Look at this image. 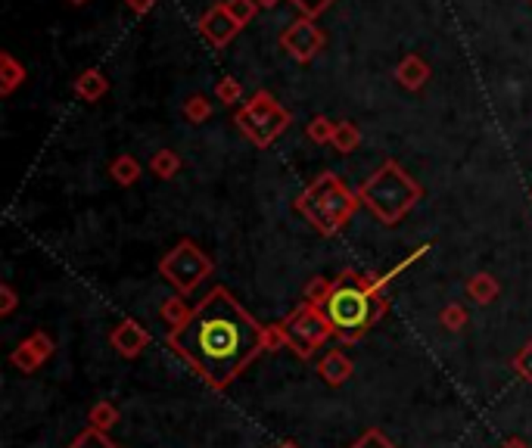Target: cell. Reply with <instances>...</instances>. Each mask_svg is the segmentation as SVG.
Returning a JSON list of instances; mask_svg holds the SVG:
<instances>
[{
    "label": "cell",
    "instance_id": "29",
    "mask_svg": "<svg viewBox=\"0 0 532 448\" xmlns=\"http://www.w3.org/2000/svg\"><path fill=\"white\" fill-rule=\"evenodd\" d=\"M215 97H218L222 103H237V100L243 97V84L237 82L234 75H224L222 82L215 84Z\"/></svg>",
    "mask_w": 532,
    "mask_h": 448
},
{
    "label": "cell",
    "instance_id": "6",
    "mask_svg": "<svg viewBox=\"0 0 532 448\" xmlns=\"http://www.w3.org/2000/svg\"><path fill=\"white\" fill-rule=\"evenodd\" d=\"M212 268H215L212 259L193 240H181L175 249H168V253L159 259V274H162V280H168L181 296L197 290L212 274Z\"/></svg>",
    "mask_w": 532,
    "mask_h": 448
},
{
    "label": "cell",
    "instance_id": "25",
    "mask_svg": "<svg viewBox=\"0 0 532 448\" xmlns=\"http://www.w3.org/2000/svg\"><path fill=\"white\" fill-rule=\"evenodd\" d=\"M511 367L523 383H532V340L520 346V352L511 358Z\"/></svg>",
    "mask_w": 532,
    "mask_h": 448
},
{
    "label": "cell",
    "instance_id": "7",
    "mask_svg": "<svg viewBox=\"0 0 532 448\" xmlns=\"http://www.w3.org/2000/svg\"><path fill=\"white\" fill-rule=\"evenodd\" d=\"M280 327H284L286 340H290V349L302 361H309L311 355H315L317 349L333 336V330H330L324 311L317 309V305H309V303H302L296 311H290V315L280 321Z\"/></svg>",
    "mask_w": 532,
    "mask_h": 448
},
{
    "label": "cell",
    "instance_id": "10",
    "mask_svg": "<svg viewBox=\"0 0 532 448\" xmlns=\"http://www.w3.org/2000/svg\"><path fill=\"white\" fill-rule=\"evenodd\" d=\"M200 32L212 41V47H228L231 41L237 38L240 26H237V20L228 13V7H224V4H215V7L206 10V16L200 20Z\"/></svg>",
    "mask_w": 532,
    "mask_h": 448
},
{
    "label": "cell",
    "instance_id": "15",
    "mask_svg": "<svg viewBox=\"0 0 532 448\" xmlns=\"http://www.w3.org/2000/svg\"><path fill=\"white\" fill-rule=\"evenodd\" d=\"M464 290H467V296L473 299L476 305H492L495 299H498V293H501V284L489 271H480V274H473V278L467 280V287H464Z\"/></svg>",
    "mask_w": 532,
    "mask_h": 448
},
{
    "label": "cell",
    "instance_id": "22",
    "mask_svg": "<svg viewBox=\"0 0 532 448\" xmlns=\"http://www.w3.org/2000/svg\"><path fill=\"white\" fill-rule=\"evenodd\" d=\"M66 448H119V445H115V442L109 439L106 433H100V429L88 427L84 433H78Z\"/></svg>",
    "mask_w": 532,
    "mask_h": 448
},
{
    "label": "cell",
    "instance_id": "28",
    "mask_svg": "<svg viewBox=\"0 0 532 448\" xmlns=\"http://www.w3.org/2000/svg\"><path fill=\"white\" fill-rule=\"evenodd\" d=\"M330 290H333V280L311 278V280H309V287H305V303H309V305H321L324 299L330 296Z\"/></svg>",
    "mask_w": 532,
    "mask_h": 448
},
{
    "label": "cell",
    "instance_id": "19",
    "mask_svg": "<svg viewBox=\"0 0 532 448\" xmlns=\"http://www.w3.org/2000/svg\"><path fill=\"white\" fill-rule=\"evenodd\" d=\"M109 175H113V181L119 184V187H131V184H137L140 177V162L134 156H115L113 165H109Z\"/></svg>",
    "mask_w": 532,
    "mask_h": 448
},
{
    "label": "cell",
    "instance_id": "24",
    "mask_svg": "<svg viewBox=\"0 0 532 448\" xmlns=\"http://www.w3.org/2000/svg\"><path fill=\"white\" fill-rule=\"evenodd\" d=\"M224 7H228V13L237 20V26H249V22L255 20V13H259V4L255 0H224Z\"/></svg>",
    "mask_w": 532,
    "mask_h": 448
},
{
    "label": "cell",
    "instance_id": "11",
    "mask_svg": "<svg viewBox=\"0 0 532 448\" xmlns=\"http://www.w3.org/2000/svg\"><path fill=\"white\" fill-rule=\"evenodd\" d=\"M109 342H113V349L121 358H137V355L150 346V330L137 321H121L119 327L109 334Z\"/></svg>",
    "mask_w": 532,
    "mask_h": 448
},
{
    "label": "cell",
    "instance_id": "17",
    "mask_svg": "<svg viewBox=\"0 0 532 448\" xmlns=\"http://www.w3.org/2000/svg\"><path fill=\"white\" fill-rule=\"evenodd\" d=\"M159 315H162V321L168 324V334H175V330H181L187 321H191L193 309H187L184 296H181V293H177V296L165 299V303H162V309H159Z\"/></svg>",
    "mask_w": 532,
    "mask_h": 448
},
{
    "label": "cell",
    "instance_id": "5",
    "mask_svg": "<svg viewBox=\"0 0 532 448\" xmlns=\"http://www.w3.org/2000/svg\"><path fill=\"white\" fill-rule=\"evenodd\" d=\"M234 122L249 144L259 146V150H265V146H271L274 140L290 128V113L274 100V94H268V90H255V94L249 97L240 109H237Z\"/></svg>",
    "mask_w": 532,
    "mask_h": 448
},
{
    "label": "cell",
    "instance_id": "8",
    "mask_svg": "<svg viewBox=\"0 0 532 448\" xmlns=\"http://www.w3.org/2000/svg\"><path fill=\"white\" fill-rule=\"evenodd\" d=\"M324 44H327V38H324V32L317 28V22L305 20V16H299V20L293 22V26H286V32L280 35V47H284L296 63H311V59L324 51Z\"/></svg>",
    "mask_w": 532,
    "mask_h": 448
},
{
    "label": "cell",
    "instance_id": "37",
    "mask_svg": "<svg viewBox=\"0 0 532 448\" xmlns=\"http://www.w3.org/2000/svg\"><path fill=\"white\" fill-rule=\"evenodd\" d=\"M69 4H75V7H82V4H88V0H69Z\"/></svg>",
    "mask_w": 532,
    "mask_h": 448
},
{
    "label": "cell",
    "instance_id": "35",
    "mask_svg": "<svg viewBox=\"0 0 532 448\" xmlns=\"http://www.w3.org/2000/svg\"><path fill=\"white\" fill-rule=\"evenodd\" d=\"M498 448H529V445H526L523 439H505V442H501Z\"/></svg>",
    "mask_w": 532,
    "mask_h": 448
},
{
    "label": "cell",
    "instance_id": "16",
    "mask_svg": "<svg viewBox=\"0 0 532 448\" xmlns=\"http://www.w3.org/2000/svg\"><path fill=\"white\" fill-rule=\"evenodd\" d=\"M22 82H26V66L13 53H0V94L10 97Z\"/></svg>",
    "mask_w": 532,
    "mask_h": 448
},
{
    "label": "cell",
    "instance_id": "20",
    "mask_svg": "<svg viewBox=\"0 0 532 448\" xmlns=\"http://www.w3.org/2000/svg\"><path fill=\"white\" fill-rule=\"evenodd\" d=\"M150 171L159 181H171V177L181 171V156H177L175 150H159L156 156L150 159Z\"/></svg>",
    "mask_w": 532,
    "mask_h": 448
},
{
    "label": "cell",
    "instance_id": "12",
    "mask_svg": "<svg viewBox=\"0 0 532 448\" xmlns=\"http://www.w3.org/2000/svg\"><path fill=\"white\" fill-rule=\"evenodd\" d=\"M352 371H355V365L348 361L346 352H340V349H333V352H327L321 361H317V377H321L327 386H342V383H348Z\"/></svg>",
    "mask_w": 532,
    "mask_h": 448
},
{
    "label": "cell",
    "instance_id": "4",
    "mask_svg": "<svg viewBox=\"0 0 532 448\" xmlns=\"http://www.w3.org/2000/svg\"><path fill=\"white\" fill-rule=\"evenodd\" d=\"M424 196L420 184L402 169L395 159H387L368 181L358 187V200L362 206L374 215L383 224H399Z\"/></svg>",
    "mask_w": 532,
    "mask_h": 448
},
{
    "label": "cell",
    "instance_id": "13",
    "mask_svg": "<svg viewBox=\"0 0 532 448\" xmlns=\"http://www.w3.org/2000/svg\"><path fill=\"white\" fill-rule=\"evenodd\" d=\"M395 82L408 90H420L426 82H430V66H426L418 53H408V57L395 66Z\"/></svg>",
    "mask_w": 532,
    "mask_h": 448
},
{
    "label": "cell",
    "instance_id": "18",
    "mask_svg": "<svg viewBox=\"0 0 532 448\" xmlns=\"http://www.w3.org/2000/svg\"><path fill=\"white\" fill-rule=\"evenodd\" d=\"M330 146H333L336 153H342V156L355 153L358 146H362V131H358V125H355V122H336L333 144Z\"/></svg>",
    "mask_w": 532,
    "mask_h": 448
},
{
    "label": "cell",
    "instance_id": "26",
    "mask_svg": "<svg viewBox=\"0 0 532 448\" xmlns=\"http://www.w3.org/2000/svg\"><path fill=\"white\" fill-rule=\"evenodd\" d=\"M333 131H336V122L324 119V115L309 122V140H315V144H333Z\"/></svg>",
    "mask_w": 532,
    "mask_h": 448
},
{
    "label": "cell",
    "instance_id": "23",
    "mask_svg": "<svg viewBox=\"0 0 532 448\" xmlns=\"http://www.w3.org/2000/svg\"><path fill=\"white\" fill-rule=\"evenodd\" d=\"M209 115H212V100H209V97L193 94L191 100L184 103V119L191 122V125H203Z\"/></svg>",
    "mask_w": 532,
    "mask_h": 448
},
{
    "label": "cell",
    "instance_id": "30",
    "mask_svg": "<svg viewBox=\"0 0 532 448\" xmlns=\"http://www.w3.org/2000/svg\"><path fill=\"white\" fill-rule=\"evenodd\" d=\"M348 448H395V445L387 439V433H383V429H368V433L358 436V439H355Z\"/></svg>",
    "mask_w": 532,
    "mask_h": 448
},
{
    "label": "cell",
    "instance_id": "38",
    "mask_svg": "<svg viewBox=\"0 0 532 448\" xmlns=\"http://www.w3.org/2000/svg\"><path fill=\"white\" fill-rule=\"evenodd\" d=\"M278 448H299V445H293V442H284V445H278Z\"/></svg>",
    "mask_w": 532,
    "mask_h": 448
},
{
    "label": "cell",
    "instance_id": "27",
    "mask_svg": "<svg viewBox=\"0 0 532 448\" xmlns=\"http://www.w3.org/2000/svg\"><path fill=\"white\" fill-rule=\"evenodd\" d=\"M439 324H442L445 330H451V334H458V330H464V324H467V309L458 305V303H451L449 309H442Z\"/></svg>",
    "mask_w": 532,
    "mask_h": 448
},
{
    "label": "cell",
    "instance_id": "34",
    "mask_svg": "<svg viewBox=\"0 0 532 448\" xmlns=\"http://www.w3.org/2000/svg\"><path fill=\"white\" fill-rule=\"evenodd\" d=\"M153 4H156V0H128V7H131L137 16L150 13V7H153Z\"/></svg>",
    "mask_w": 532,
    "mask_h": 448
},
{
    "label": "cell",
    "instance_id": "36",
    "mask_svg": "<svg viewBox=\"0 0 532 448\" xmlns=\"http://www.w3.org/2000/svg\"><path fill=\"white\" fill-rule=\"evenodd\" d=\"M255 4H259V7H265V10H274L280 4V0H255Z\"/></svg>",
    "mask_w": 532,
    "mask_h": 448
},
{
    "label": "cell",
    "instance_id": "14",
    "mask_svg": "<svg viewBox=\"0 0 532 448\" xmlns=\"http://www.w3.org/2000/svg\"><path fill=\"white\" fill-rule=\"evenodd\" d=\"M75 94L82 97L84 103H97V100H103L106 97V90H109V78L103 75L100 69H84L82 75L75 78Z\"/></svg>",
    "mask_w": 532,
    "mask_h": 448
},
{
    "label": "cell",
    "instance_id": "9",
    "mask_svg": "<svg viewBox=\"0 0 532 448\" xmlns=\"http://www.w3.org/2000/svg\"><path fill=\"white\" fill-rule=\"evenodd\" d=\"M51 355H53V340L44 334V330H35L32 336H26V340L10 352V365L22 373H32V371H38Z\"/></svg>",
    "mask_w": 532,
    "mask_h": 448
},
{
    "label": "cell",
    "instance_id": "21",
    "mask_svg": "<svg viewBox=\"0 0 532 448\" xmlns=\"http://www.w3.org/2000/svg\"><path fill=\"white\" fill-rule=\"evenodd\" d=\"M88 423L100 433H109V429L119 423V408L113 402H97L94 408L88 411Z\"/></svg>",
    "mask_w": 532,
    "mask_h": 448
},
{
    "label": "cell",
    "instance_id": "2",
    "mask_svg": "<svg viewBox=\"0 0 532 448\" xmlns=\"http://www.w3.org/2000/svg\"><path fill=\"white\" fill-rule=\"evenodd\" d=\"M387 293L377 290L374 278L358 271H342L333 280V290L317 309L324 311L336 340L358 342L383 315H387Z\"/></svg>",
    "mask_w": 532,
    "mask_h": 448
},
{
    "label": "cell",
    "instance_id": "31",
    "mask_svg": "<svg viewBox=\"0 0 532 448\" xmlns=\"http://www.w3.org/2000/svg\"><path fill=\"white\" fill-rule=\"evenodd\" d=\"M290 4L299 10V16H305V20H317V16H321L333 0H290Z\"/></svg>",
    "mask_w": 532,
    "mask_h": 448
},
{
    "label": "cell",
    "instance_id": "33",
    "mask_svg": "<svg viewBox=\"0 0 532 448\" xmlns=\"http://www.w3.org/2000/svg\"><path fill=\"white\" fill-rule=\"evenodd\" d=\"M16 305H20V296H16V290L10 284L0 287V315H13Z\"/></svg>",
    "mask_w": 532,
    "mask_h": 448
},
{
    "label": "cell",
    "instance_id": "3",
    "mask_svg": "<svg viewBox=\"0 0 532 448\" xmlns=\"http://www.w3.org/2000/svg\"><path fill=\"white\" fill-rule=\"evenodd\" d=\"M358 206H362L358 190L346 187L340 181V175H333V171L317 175L296 200V212L324 237L340 234L352 221V215L358 212Z\"/></svg>",
    "mask_w": 532,
    "mask_h": 448
},
{
    "label": "cell",
    "instance_id": "1",
    "mask_svg": "<svg viewBox=\"0 0 532 448\" xmlns=\"http://www.w3.org/2000/svg\"><path fill=\"white\" fill-rule=\"evenodd\" d=\"M168 346L206 383L224 389L265 352V327L224 287H215L200 299L191 321L168 334Z\"/></svg>",
    "mask_w": 532,
    "mask_h": 448
},
{
    "label": "cell",
    "instance_id": "32",
    "mask_svg": "<svg viewBox=\"0 0 532 448\" xmlns=\"http://www.w3.org/2000/svg\"><path fill=\"white\" fill-rule=\"evenodd\" d=\"M280 349H290V340H286L284 327H280V324L265 327V352H280Z\"/></svg>",
    "mask_w": 532,
    "mask_h": 448
}]
</instances>
